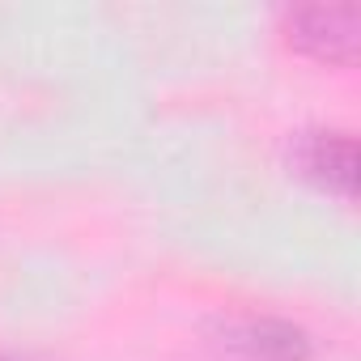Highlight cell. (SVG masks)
I'll list each match as a JSON object with an SVG mask.
<instances>
[{"mask_svg":"<svg viewBox=\"0 0 361 361\" xmlns=\"http://www.w3.org/2000/svg\"><path fill=\"white\" fill-rule=\"evenodd\" d=\"M209 348L217 361H310V331L281 314H226Z\"/></svg>","mask_w":361,"mask_h":361,"instance_id":"1","label":"cell"},{"mask_svg":"<svg viewBox=\"0 0 361 361\" xmlns=\"http://www.w3.org/2000/svg\"><path fill=\"white\" fill-rule=\"evenodd\" d=\"M289 166L319 192L340 200L357 196V140L344 128H306L289 145Z\"/></svg>","mask_w":361,"mask_h":361,"instance_id":"2","label":"cell"},{"mask_svg":"<svg viewBox=\"0 0 361 361\" xmlns=\"http://www.w3.org/2000/svg\"><path fill=\"white\" fill-rule=\"evenodd\" d=\"M285 39L310 60L353 64L357 39H361V9L357 5H298L285 13Z\"/></svg>","mask_w":361,"mask_h":361,"instance_id":"3","label":"cell"},{"mask_svg":"<svg viewBox=\"0 0 361 361\" xmlns=\"http://www.w3.org/2000/svg\"><path fill=\"white\" fill-rule=\"evenodd\" d=\"M0 361H18V357H0Z\"/></svg>","mask_w":361,"mask_h":361,"instance_id":"4","label":"cell"}]
</instances>
